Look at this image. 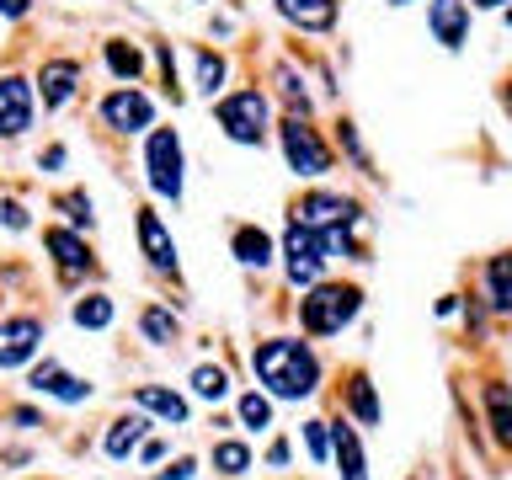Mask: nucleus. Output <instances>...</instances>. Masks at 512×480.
Instances as JSON below:
<instances>
[{
  "label": "nucleus",
  "instance_id": "obj_1",
  "mask_svg": "<svg viewBox=\"0 0 512 480\" xmlns=\"http://www.w3.org/2000/svg\"><path fill=\"white\" fill-rule=\"evenodd\" d=\"M251 368L278 400L315 395V384H320V358L304 342H294V336H272V342H262L251 352Z\"/></svg>",
  "mask_w": 512,
  "mask_h": 480
},
{
  "label": "nucleus",
  "instance_id": "obj_2",
  "mask_svg": "<svg viewBox=\"0 0 512 480\" xmlns=\"http://www.w3.org/2000/svg\"><path fill=\"white\" fill-rule=\"evenodd\" d=\"M358 310H363V294L352 283H320L315 294L299 304V326L310 336H336L342 326H352Z\"/></svg>",
  "mask_w": 512,
  "mask_h": 480
},
{
  "label": "nucleus",
  "instance_id": "obj_3",
  "mask_svg": "<svg viewBox=\"0 0 512 480\" xmlns=\"http://www.w3.org/2000/svg\"><path fill=\"white\" fill-rule=\"evenodd\" d=\"M278 144H283V160H288V171H294V176H310V182H315V176L331 171V150L320 144V134L299 118V112L278 128Z\"/></svg>",
  "mask_w": 512,
  "mask_h": 480
},
{
  "label": "nucleus",
  "instance_id": "obj_4",
  "mask_svg": "<svg viewBox=\"0 0 512 480\" xmlns=\"http://www.w3.org/2000/svg\"><path fill=\"white\" fill-rule=\"evenodd\" d=\"M214 118L235 144H262L267 139V96L262 91H235L214 107Z\"/></svg>",
  "mask_w": 512,
  "mask_h": 480
},
{
  "label": "nucleus",
  "instance_id": "obj_5",
  "mask_svg": "<svg viewBox=\"0 0 512 480\" xmlns=\"http://www.w3.org/2000/svg\"><path fill=\"white\" fill-rule=\"evenodd\" d=\"M283 256H288V283L294 288H310L320 278V267H326V240H320V230H310V224H288L283 235Z\"/></svg>",
  "mask_w": 512,
  "mask_h": 480
},
{
  "label": "nucleus",
  "instance_id": "obj_6",
  "mask_svg": "<svg viewBox=\"0 0 512 480\" xmlns=\"http://www.w3.org/2000/svg\"><path fill=\"white\" fill-rule=\"evenodd\" d=\"M144 166H150V187L160 198H182V139L171 128H155L150 134V150H144Z\"/></svg>",
  "mask_w": 512,
  "mask_h": 480
},
{
  "label": "nucleus",
  "instance_id": "obj_7",
  "mask_svg": "<svg viewBox=\"0 0 512 480\" xmlns=\"http://www.w3.org/2000/svg\"><path fill=\"white\" fill-rule=\"evenodd\" d=\"M294 219L310 224V230H352V224H363L358 203L336 198V192H304V198L294 203Z\"/></svg>",
  "mask_w": 512,
  "mask_h": 480
},
{
  "label": "nucleus",
  "instance_id": "obj_8",
  "mask_svg": "<svg viewBox=\"0 0 512 480\" xmlns=\"http://www.w3.org/2000/svg\"><path fill=\"white\" fill-rule=\"evenodd\" d=\"M102 123L118 128V134H139V128L155 123V107H150V96H144V91L123 86V91H112L102 102Z\"/></svg>",
  "mask_w": 512,
  "mask_h": 480
},
{
  "label": "nucleus",
  "instance_id": "obj_9",
  "mask_svg": "<svg viewBox=\"0 0 512 480\" xmlns=\"http://www.w3.org/2000/svg\"><path fill=\"white\" fill-rule=\"evenodd\" d=\"M32 128V86L22 75H0V139H22Z\"/></svg>",
  "mask_w": 512,
  "mask_h": 480
},
{
  "label": "nucleus",
  "instance_id": "obj_10",
  "mask_svg": "<svg viewBox=\"0 0 512 480\" xmlns=\"http://www.w3.org/2000/svg\"><path fill=\"white\" fill-rule=\"evenodd\" d=\"M38 342H43V320H32V315L0 320V368L27 363L32 352H38Z\"/></svg>",
  "mask_w": 512,
  "mask_h": 480
},
{
  "label": "nucleus",
  "instance_id": "obj_11",
  "mask_svg": "<svg viewBox=\"0 0 512 480\" xmlns=\"http://www.w3.org/2000/svg\"><path fill=\"white\" fill-rule=\"evenodd\" d=\"M427 27H432V38H438L448 54L464 48V38H470V0H432Z\"/></svg>",
  "mask_w": 512,
  "mask_h": 480
},
{
  "label": "nucleus",
  "instance_id": "obj_12",
  "mask_svg": "<svg viewBox=\"0 0 512 480\" xmlns=\"http://www.w3.org/2000/svg\"><path fill=\"white\" fill-rule=\"evenodd\" d=\"M139 246H144L155 272H176V240H171L166 224H160L155 208H139Z\"/></svg>",
  "mask_w": 512,
  "mask_h": 480
},
{
  "label": "nucleus",
  "instance_id": "obj_13",
  "mask_svg": "<svg viewBox=\"0 0 512 480\" xmlns=\"http://www.w3.org/2000/svg\"><path fill=\"white\" fill-rule=\"evenodd\" d=\"M27 384H32L38 395H54V400H64V406H80V400L91 395V384H86V379H75V374H64L59 363H38Z\"/></svg>",
  "mask_w": 512,
  "mask_h": 480
},
{
  "label": "nucleus",
  "instance_id": "obj_14",
  "mask_svg": "<svg viewBox=\"0 0 512 480\" xmlns=\"http://www.w3.org/2000/svg\"><path fill=\"white\" fill-rule=\"evenodd\" d=\"M43 246L54 251V262H59V272H64V278H80V272H91V267H96V262H91V246H86V240H80V235H70V230H59V224H54V230H43Z\"/></svg>",
  "mask_w": 512,
  "mask_h": 480
},
{
  "label": "nucleus",
  "instance_id": "obj_15",
  "mask_svg": "<svg viewBox=\"0 0 512 480\" xmlns=\"http://www.w3.org/2000/svg\"><path fill=\"white\" fill-rule=\"evenodd\" d=\"M38 86H43V107H64L75 96V86H80V64L75 59H48Z\"/></svg>",
  "mask_w": 512,
  "mask_h": 480
},
{
  "label": "nucleus",
  "instance_id": "obj_16",
  "mask_svg": "<svg viewBox=\"0 0 512 480\" xmlns=\"http://www.w3.org/2000/svg\"><path fill=\"white\" fill-rule=\"evenodd\" d=\"M278 11L304 32H331L336 27V0H278Z\"/></svg>",
  "mask_w": 512,
  "mask_h": 480
},
{
  "label": "nucleus",
  "instance_id": "obj_17",
  "mask_svg": "<svg viewBox=\"0 0 512 480\" xmlns=\"http://www.w3.org/2000/svg\"><path fill=\"white\" fill-rule=\"evenodd\" d=\"M134 400H139L144 411H155L160 422H187V400L176 395V390H160V384H139Z\"/></svg>",
  "mask_w": 512,
  "mask_h": 480
},
{
  "label": "nucleus",
  "instance_id": "obj_18",
  "mask_svg": "<svg viewBox=\"0 0 512 480\" xmlns=\"http://www.w3.org/2000/svg\"><path fill=\"white\" fill-rule=\"evenodd\" d=\"M144 427H150L144 416H118V422L107 427V443H102L107 459H128V454H134L139 438H144Z\"/></svg>",
  "mask_w": 512,
  "mask_h": 480
},
{
  "label": "nucleus",
  "instance_id": "obj_19",
  "mask_svg": "<svg viewBox=\"0 0 512 480\" xmlns=\"http://www.w3.org/2000/svg\"><path fill=\"white\" fill-rule=\"evenodd\" d=\"M331 443H336V464H342V480H368V470H363V448H358V432H352L347 422H336Z\"/></svg>",
  "mask_w": 512,
  "mask_h": 480
},
{
  "label": "nucleus",
  "instance_id": "obj_20",
  "mask_svg": "<svg viewBox=\"0 0 512 480\" xmlns=\"http://www.w3.org/2000/svg\"><path fill=\"white\" fill-rule=\"evenodd\" d=\"M486 416H491L496 443L512 448V395H507V384H486Z\"/></svg>",
  "mask_w": 512,
  "mask_h": 480
},
{
  "label": "nucleus",
  "instance_id": "obj_21",
  "mask_svg": "<svg viewBox=\"0 0 512 480\" xmlns=\"http://www.w3.org/2000/svg\"><path fill=\"white\" fill-rule=\"evenodd\" d=\"M486 288H491L496 310H512V251H502V256L486 262Z\"/></svg>",
  "mask_w": 512,
  "mask_h": 480
},
{
  "label": "nucleus",
  "instance_id": "obj_22",
  "mask_svg": "<svg viewBox=\"0 0 512 480\" xmlns=\"http://www.w3.org/2000/svg\"><path fill=\"white\" fill-rule=\"evenodd\" d=\"M235 256L246 267H267L272 262V240L256 230V224H240V230H235Z\"/></svg>",
  "mask_w": 512,
  "mask_h": 480
},
{
  "label": "nucleus",
  "instance_id": "obj_23",
  "mask_svg": "<svg viewBox=\"0 0 512 480\" xmlns=\"http://www.w3.org/2000/svg\"><path fill=\"white\" fill-rule=\"evenodd\" d=\"M107 64H112V75H118V80H128V86H134L139 70H144V54H139L134 43L112 38V43H107Z\"/></svg>",
  "mask_w": 512,
  "mask_h": 480
},
{
  "label": "nucleus",
  "instance_id": "obj_24",
  "mask_svg": "<svg viewBox=\"0 0 512 480\" xmlns=\"http://www.w3.org/2000/svg\"><path fill=\"white\" fill-rule=\"evenodd\" d=\"M347 406L363 416V427H379V400H374V384H368V374H352V384H347Z\"/></svg>",
  "mask_w": 512,
  "mask_h": 480
},
{
  "label": "nucleus",
  "instance_id": "obj_25",
  "mask_svg": "<svg viewBox=\"0 0 512 480\" xmlns=\"http://www.w3.org/2000/svg\"><path fill=\"white\" fill-rule=\"evenodd\" d=\"M139 331L150 336L155 347H166V342H176V315H171V310H160V304H150V310L139 315Z\"/></svg>",
  "mask_w": 512,
  "mask_h": 480
},
{
  "label": "nucleus",
  "instance_id": "obj_26",
  "mask_svg": "<svg viewBox=\"0 0 512 480\" xmlns=\"http://www.w3.org/2000/svg\"><path fill=\"white\" fill-rule=\"evenodd\" d=\"M75 326H91V331L112 326V299H102V294H86V299L75 304Z\"/></svg>",
  "mask_w": 512,
  "mask_h": 480
},
{
  "label": "nucleus",
  "instance_id": "obj_27",
  "mask_svg": "<svg viewBox=\"0 0 512 480\" xmlns=\"http://www.w3.org/2000/svg\"><path fill=\"white\" fill-rule=\"evenodd\" d=\"M214 470L246 475V470H251V448H246V443H219V448H214Z\"/></svg>",
  "mask_w": 512,
  "mask_h": 480
},
{
  "label": "nucleus",
  "instance_id": "obj_28",
  "mask_svg": "<svg viewBox=\"0 0 512 480\" xmlns=\"http://www.w3.org/2000/svg\"><path fill=\"white\" fill-rule=\"evenodd\" d=\"M192 390L203 400H224L230 395V379H224V368H192Z\"/></svg>",
  "mask_w": 512,
  "mask_h": 480
},
{
  "label": "nucleus",
  "instance_id": "obj_29",
  "mask_svg": "<svg viewBox=\"0 0 512 480\" xmlns=\"http://www.w3.org/2000/svg\"><path fill=\"white\" fill-rule=\"evenodd\" d=\"M224 86V59L219 54H208V48H203V54H198V91H208V96H214Z\"/></svg>",
  "mask_w": 512,
  "mask_h": 480
},
{
  "label": "nucleus",
  "instance_id": "obj_30",
  "mask_svg": "<svg viewBox=\"0 0 512 480\" xmlns=\"http://www.w3.org/2000/svg\"><path fill=\"white\" fill-rule=\"evenodd\" d=\"M240 422H246V427H267L272 422V406H267V395H246V400H240Z\"/></svg>",
  "mask_w": 512,
  "mask_h": 480
},
{
  "label": "nucleus",
  "instance_id": "obj_31",
  "mask_svg": "<svg viewBox=\"0 0 512 480\" xmlns=\"http://www.w3.org/2000/svg\"><path fill=\"white\" fill-rule=\"evenodd\" d=\"M278 80H283V96L294 102V112H310V96L299 91V80H294V70H288V64H278Z\"/></svg>",
  "mask_w": 512,
  "mask_h": 480
},
{
  "label": "nucleus",
  "instance_id": "obj_32",
  "mask_svg": "<svg viewBox=\"0 0 512 480\" xmlns=\"http://www.w3.org/2000/svg\"><path fill=\"white\" fill-rule=\"evenodd\" d=\"M59 208H64V214H70L75 224H86V230H91V198H86V192H70V198H59Z\"/></svg>",
  "mask_w": 512,
  "mask_h": 480
},
{
  "label": "nucleus",
  "instance_id": "obj_33",
  "mask_svg": "<svg viewBox=\"0 0 512 480\" xmlns=\"http://www.w3.org/2000/svg\"><path fill=\"white\" fill-rule=\"evenodd\" d=\"M336 128H342V150H347L352 160H358L363 171H368V155H363V139H358V128H352V123H336Z\"/></svg>",
  "mask_w": 512,
  "mask_h": 480
},
{
  "label": "nucleus",
  "instance_id": "obj_34",
  "mask_svg": "<svg viewBox=\"0 0 512 480\" xmlns=\"http://www.w3.org/2000/svg\"><path fill=\"white\" fill-rule=\"evenodd\" d=\"M304 438H310L315 459H326V422H304Z\"/></svg>",
  "mask_w": 512,
  "mask_h": 480
},
{
  "label": "nucleus",
  "instance_id": "obj_35",
  "mask_svg": "<svg viewBox=\"0 0 512 480\" xmlns=\"http://www.w3.org/2000/svg\"><path fill=\"white\" fill-rule=\"evenodd\" d=\"M192 470H198V464H192V459H176L171 470H166V475H155V480H192Z\"/></svg>",
  "mask_w": 512,
  "mask_h": 480
},
{
  "label": "nucleus",
  "instance_id": "obj_36",
  "mask_svg": "<svg viewBox=\"0 0 512 480\" xmlns=\"http://www.w3.org/2000/svg\"><path fill=\"white\" fill-rule=\"evenodd\" d=\"M0 214H6V224H11V230H27V208H22V203H6Z\"/></svg>",
  "mask_w": 512,
  "mask_h": 480
},
{
  "label": "nucleus",
  "instance_id": "obj_37",
  "mask_svg": "<svg viewBox=\"0 0 512 480\" xmlns=\"http://www.w3.org/2000/svg\"><path fill=\"white\" fill-rule=\"evenodd\" d=\"M470 6H480V11H502L507 0H470Z\"/></svg>",
  "mask_w": 512,
  "mask_h": 480
},
{
  "label": "nucleus",
  "instance_id": "obj_38",
  "mask_svg": "<svg viewBox=\"0 0 512 480\" xmlns=\"http://www.w3.org/2000/svg\"><path fill=\"white\" fill-rule=\"evenodd\" d=\"M507 107H512V80H507Z\"/></svg>",
  "mask_w": 512,
  "mask_h": 480
},
{
  "label": "nucleus",
  "instance_id": "obj_39",
  "mask_svg": "<svg viewBox=\"0 0 512 480\" xmlns=\"http://www.w3.org/2000/svg\"><path fill=\"white\" fill-rule=\"evenodd\" d=\"M390 6H411V0H390Z\"/></svg>",
  "mask_w": 512,
  "mask_h": 480
},
{
  "label": "nucleus",
  "instance_id": "obj_40",
  "mask_svg": "<svg viewBox=\"0 0 512 480\" xmlns=\"http://www.w3.org/2000/svg\"><path fill=\"white\" fill-rule=\"evenodd\" d=\"M507 27H512V6H507Z\"/></svg>",
  "mask_w": 512,
  "mask_h": 480
}]
</instances>
